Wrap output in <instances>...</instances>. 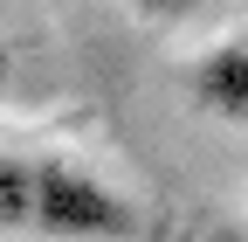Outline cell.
I'll return each mask as SVG.
<instances>
[{
  "label": "cell",
  "instance_id": "cell-2",
  "mask_svg": "<svg viewBox=\"0 0 248 242\" xmlns=\"http://www.w3.org/2000/svg\"><path fill=\"white\" fill-rule=\"evenodd\" d=\"M186 97H193L207 118L248 132V35L207 42L193 63H186Z\"/></svg>",
  "mask_w": 248,
  "mask_h": 242
},
{
  "label": "cell",
  "instance_id": "cell-3",
  "mask_svg": "<svg viewBox=\"0 0 248 242\" xmlns=\"http://www.w3.org/2000/svg\"><path fill=\"white\" fill-rule=\"evenodd\" d=\"M35 187H42V153L0 145V235H35Z\"/></svg>",
  "mask_w": 248,
  "mask_h": 242
},
{
  "label": "cell",
  "instance_id": "cell-4",
  "mask_svg": "<svg viewBox=\"0 0 248 242\" xmlns=\"http://www.w3.org/2000/svg\"><path fill=\"white\" fill-rule=\"evenodd\" d=\"M138 14H152V21H179V14H193L200 0H131Z\"/></svg>",
  "mask_w": 248,
  "mask_h": 242
},
{
  "label": "cell",
  "instance_id": "cell-5",
  "mask_svg": "<svg viewBox=\"0 0 248 242\" xmlns=\"http://www.w3.org/2000/svg\"><path fill=\"white\" fill-rule=\"evenodd\" d=\"M0 90H7V35H0Z\"/></svg>",
  "mask_w": 248,
  "mask_h": 242
},
{
  "label": "cell",
  "instance_id": "cell-1",
  "mask_svg": "<svg viewBox=\"0 0 248 242\" xmlns=\"http://www.w3.org/2000/svg\"><path fill=\"white\" fill-rule=\"evenodd\" d=\"M145 215L138 201L83 166L69 153H42V187H35V235L28 242H138Z\"/></svg>",
  "mask_w": 248,
  "mask_h": 242
}]
</instances>
